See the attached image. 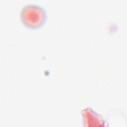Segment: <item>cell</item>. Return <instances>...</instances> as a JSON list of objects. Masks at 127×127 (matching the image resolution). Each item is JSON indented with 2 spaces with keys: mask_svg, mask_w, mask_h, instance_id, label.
I'll return each instance as SVG.
<instances>
[{
  "mask_svg": "<svg viewBox=\"0 0 127 127\" xmlns=\"http://www.w3.org/2000/svg\"><path fill=\"white\" fill-rule=\"evenodd\" d=\"M46 18L44 8L37 4H27L21 10V19L23 23L30 28L41 26Z\"/></svg>",
  "mask_w": 127,
  "mask_h": 127,
  "instance_id": "cell-1",
  "label": "cell"
},
{
  "mask_svg": "<svg viewBox=\"0 0 127 127\" xmlns=\"http://www.w3.org/2000/svg\"><path fill=\"white\" fill-rule=\"evenodd\" d=\"M84 117L85 127H107L106 121L90 108H84L82 110Z\"/></svg>",
  "mask_w": 127,
  "mask_h": 127,
  "instance_id": "cell-2",
  "label": "cell"
}]
</instances>
